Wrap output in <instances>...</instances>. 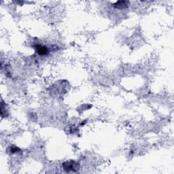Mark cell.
<instances>
[{
	"instance_id": "cell-1",
	"label": "cell",
	"mask_w": 174,
	"mask_h": 174,
	"mask_svg": "<svg viewBox=\"0 0 174 174\" xmlns=\"http://www.w3.org/2000/svg\"><path fill=\"white\" fill-rule=\"evenodd\" d=\"M63 168L65 172H77L80 169V164L73 160L67 161L63 163Z\"/></svg>"
},
{
	"instance_id": "cell-2",
	"label": "cell",
	"mask_w": 174,
	"mask_h": 174,
	"mask_svg": "<svg viewBox=\"0 0 174 174\" xmlns=\"http://www.w3.org/2000/svg\"><path fill=\"white\" fill-rule=\"evenodd\" d=\"M33 48L37 54L39 56H46L50 53V48L44 45L36 44L33 45Z\"/></svg>"
},
{
	"instance_id": "cell-3",
	"label": "cell",
	"mask_w": 174,
	"mask_h": 174,
	"mask_svg": "<svg viewBox=\"0 0 174 174\" xmlns=\"http://www.w3.org/2000/svg\"><path fill=\"white\" fill-rule=\"evenodd\" d=\"M129 2L127 1H118L113 4V7L116 9L125 10L129 7Z\"/></svg>"
},
{
	"instance_id": "cell-4",
	"label": "cell",
	"mask_w": 174,
	"mask_h": 174,
	"mask_svg": "<svg viewBox=\"0 0 174 174\" xmlns=\"http://www.w3.org/2000/svg\"><path fill=\"white\" fill-rule=\"evenodd\" d=\"M8 114H9V113H8V109L6 108V105L2 100L1 104V116L2 118H6L8 116Z\"/></svg>"
},
{
	"instance_id": "cell-5",
	"label": "cell",
	"mask_w": 174,
	"mask_h": 174,
	"mask_svg": "<svg viewBox=\"0 0 174 174\" xmlns=\"http://www.w3.org/2000/svg\"><path fill=\"white\" fill-rule=\"evenodd\" d=\"M21 148H19V147H17L16 145H10V146L9 147V152L10 154H12V155H13V154L18 153L19 152H21Z\"/></svg>"
}]
</instances>
